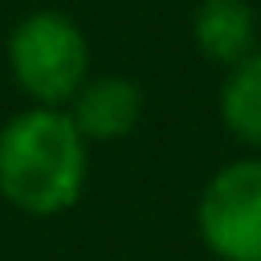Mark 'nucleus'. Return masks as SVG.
Instances as JSON below:
<instances>
[{"mask_svg": "<svg viewBox=\"0 0 261 261\" xmlns=\"http://www.w3.org/2000/svg\"><path fill=\"white\" fill-rule=\"evenodd\" d=\"M196 228L212 257L261 261V159H237L204 184Z\"/></svg>", "mask_w": 261, "mask_h": 261, "instance_id": "obj_3", "label": "nucleus"}, {"mask_svg": "<svg viewBox=\"0 0 261 261\" xmlns=\"http://www.w3.org/2000/svg\"><path fill=\"white\" fill-rule=\"evenodd\" d=\"M196 49L216 65H237L257 53V12L249 0H200L192 16Z\"/></svg>", "mask_w": 261, "mask_h": 261, "instance_id": "obj_5", "label": "nucleus"}, {"mask_svg": "<svg viewBox=\"0 0 261 261\" xmlns=\"http://www.w3.org/2000/svg\"><path fill=\"white\" fill-rule=\"evenodd\" d=\"M8 69L12 82L49 110L73 102L90 73V45L77 20L65 12H33L8 33Z\"/></svg>", "mask_w": 261, "mask_h": 261, "instance_id": "obj_2", "label": "nucleus"}, {"mask_svg": "<svg viewBox=\"0 0 261 261\" xmlns=\"http://www.w3.org/2000/svg\"><path fill=\"white\" fill-rule=\"evenodd\" d=\"M220 118L232 139L261 147V49L228 69L220 86Z\"/></svg>", "mask_w": 261, "mask_h": 261, "instance_id": "obj_6", "label": "nucleus"}, {"mask_svg": "<svg viewBox=\"0 0 261 261\" xmlns=\"http://www.w3.org/2000/svg\"><path fill=\"white\" fill-rule=\"evenodd\" d=\"M86 139L65 110L29 106L0 126V196L29 216H61L86 188Z\"/></svg>", "mask_w": 261, "mask_h": 261, "instance_id": "obj_1", "label": "nucleus"}, {"mask_svg": "<svg viewBox=\"0 0 261 261\" xmlns=\"http://www.w3.org/2000/svg\"><path fill=\"white\" fill-rule=\"evenodd\" d=\"M65 114L86 143H114V139H126L139 126L143 90L130 77H94L73 94Z\"/></svg>", "mask_w": 261, "mask_h": 261, "instance_id": "obj_4", "label": "nucleus"}]
</instances>
